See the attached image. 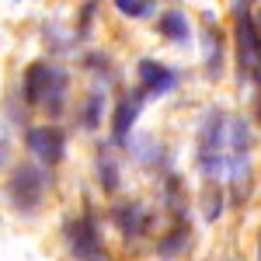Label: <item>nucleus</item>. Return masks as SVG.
I'll list each match as a JSON object with an SVG mask.
<instances>
[{
	"label": "nucleus",
	"instance_id": "1",
	"mask_svg": "<svg viewBox=\"0 0 261 261\" xmlns=\"http://www.w3.org/2000/svg\"><path fill=\"white\" fill-rule=\"evenodd\" d=\"M237 45H241V66L244 70H258L261 63V42H258V32L247 14H241L237 21Z\"/></svg>",
	"mask_w": 261,
	"mask_h": 261
},
{
	"label": "nucleus",
	"instance_id": "2",
	"mask_svg": "<svg viewBox=\"0 0 261 261\" xmlns=\"http://www.w3.org/2000/svg\"><path fill=\"white\" fill-rule=\"evenodd\" d=\"M28 150H32L39 161L53 164L63 150V136L56 129H32V133H28Z\"/></svg>",
	"mask_w": 261,
	"mask_h": 261
},
{
	"label": "nucleus",
	"instance_id": "3",
	"mask_svg": "<svg viewBox=\"0 0 261 261\" xmlns=\"http://www.w3.org/2000/svg\"><path fill=\"white\" fill-rule=\"evenodd\" d=\"M140 84L150 94H167V91L174 87V73H171L167 66H161V63L143 60L140 63Z\"/></svg>",
	"mask_w": 261,
	"mask_h": 261
},
{
	"label": "nucleus",
	"instance_id": "4",
	"mask_svg": "<svg viewBox=\"0 0 261 261\" xmlns=\"http://www.w3.org/2000/svg\"><path fill=\"white\" fill-rule=\"evenodd\" d=\"M11 195L21 202V205H35L42 195V181L39 174L32 171V167H21L18 174H14V181H11Z\"/></svg>",
	"mask_w": 261,
	"mask_h": 261
},
{
	"label": "nucleus",
	"instance_id": "5",
	"mask_svg": "<svg viewBox=\"0 0 261 261\" xmlns=\"http://www.w3.org/2000/svg\"><path fill=\"white\" fill-rule=\"evenodd\" d=\"M56 73L45 66V63H35V66H28V73H24V98L28 101H42L49 98V81H53Z\"/></svg>",
	"mask_w": 261,
	"mask_h": 261
},
{
	"label": "nucleus",
	"instance_id": "6",
	"mask_svg": "<svg viewBox=\"0 0 261 261\" xmlns=\"http://www.w3.org/2000/svg\"><path fill=\"white\" fill-rule=\"evenodd\" d=\"M157 28H161L171 42H185L188 39V18H185L181 11H167V14H161V24H157Z\"/></svg>",
	"mask_w": 261,
	"mask_h": 261
},
{
	"label": "nucleus",
	"instance_id": "7",
	"mask_svg": "<svg viewBox=\"0 0 261 261\" xmlns=\"http://www.w3.org/2000/svg\"><path fill=\"white\" fill-rule=\"evenodd\" d=\"M136 115H140V101H122L119 112H115V125H112V133H115V140H122L125 133H129V125L136 122Z\"/></svg>",
	"mask_w": 261,
	"mask_h": 261
},
{
	"label": "nucleus",
	"instance_id": "8",
	"mask_svg": "<svg viewBox=\"0 0 261 261\" xmlns=\"http://www.w3.org/2000/svg\"><path fill=\"white\" fill-rule=\"evenodd\" d=\"M181 247H188V233H185V230H174L171 237H164V241L157 244V251H161L164 258H174V254H181Z\"/></svg>",
	"mask_w": 261,
	"mask_h": 261
},
{
	"label": "nucleus",
	"instance_id": "9",
	"mask_svg": "<svg viewBox=\"0 0 261 261\" xmlns=\"http://www.w3.org/2000/svg\"><path fill=\"white\" fill-rule=\"evenodd\" d=\"M115 7L122 14H129V18H143L150 11V0H115Z\"/></svg>",
	"mask_w": 261,
	"mask_h": 261
},
{
	"label": "nucleus",
	"instance_id": "10",
	"mask_svg": "<svg viewBox=\"0 0 261 261\" xmlns=\"http://www.w3.org/2000/svg\"><path fill=\"white\" fill-rule=\"evenodd\" d=\"M119 220H122V226H125V230H140V209H133V205H122L119 209Z\"/></svg>",
	"mask_w": 261,
	"mask_h": 261
},
{
	"label": "nucleus",
	"instance_id": "11",
	"mask_svg": "<svg viewBox=\"0 0 261 261\" xmlns=\"http://www.w3.org/2000/svg\"><path fill=\"white\" fill-rule=\"evenodd\" d=\"M101 181L108 185V188H115L119 178H115V164H101Z\"/></svg>",
	"mask_w": 261,
	"mask_h": 261
},
{
	"label": "nucleus",
	"instance_id": "12",
	"mask_svg": "<svg viewBox=\"0 0 261 261\" xmlns=\"http://www.w3.org/2000/svg\"><path fill=\"white\" fill-rule=\"evenodd\" d=\"M258 24H261V14H258Z\"/></svg>",
	"mask_w": 261,
	"mask_h": 261
},
{
	"label": "nucleus",
	"instance_id": "13",
	"mask_svg": "<svg viewBox=\"0 0 261 261\" xmlns=\"http://www.w3.org/2000/svg\"><path fill=\"white\" fill-rule=\"evenodd\" d=\"M0 161H4V153H0Z\"/></svg>",
	"mask_w": 261,
	"mask_h": 261
}]
</instances>
